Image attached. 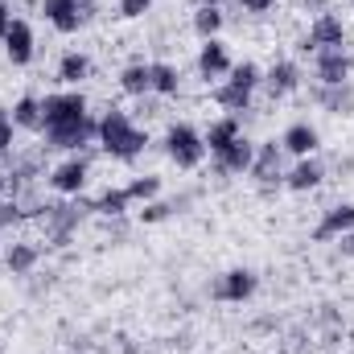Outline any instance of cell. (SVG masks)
Here are the masks:
<instances>
[{
  "label": "cell",
  "instance_id": "7a4b0ae2",
  "mask_svg": "<svg viewBox=\"0 0 354 354\" xmlns=\"http://www.w3.org/2000/svg\"><path fill=\"white\" fill-rule=\"evenodd\" d=\"M165 153H169V161L177 169H198L202 157H206V140L194 124L181 120V124H169V132H165Z\"/></svg>",
  "mask_w": 354,
  "mask_h": 354
},
{
  "label": "cell",
  "instance_id": "484cf974",
  "mask_svg": "<svg viewBox=\"0 0 354 354\" xmlns=\"http://www.w3.org/2000/svg\"><path fill=\"white\" fill-rule=\"evenodd\" d=\"M128 206H132V198H128V189H124V185H120V189L111 185V189H103V194L91 202V210H95V214H103V218H120Z\"/></svg>",
  "mask_w": 354,
  "mask_h": 354
},
{
  "label": "cell",
  "instance_id": "d6a6232c",
  "mask_svg": "<svg viewBox=\"0 0 354 354\" xmlns=\"http://www.w3.org/2000/svg\"><path fill=\"white\" fill-rule=\"evenodd\" d=\"M153 8V0H120V17L124 21H136V17H145Z\"/></svg>",
  "mask_w": 354,
  "mask_h": 354
},
{
  "label": "cell",
  "instance_id": "7c38bea8",
  "mask_svg": "<svg viewBox=\"0 0 354 354\" xmlns=\"http://www.w3.org/2000/svg\"><path fill=\"white\" fill-rule=\"evenodd\" d=\"M248 174L256 177L264 189H272V185L284 181V149H280V140H264V145L256 149V161H252Z\"/></svg>",
  "mask_w": 354,
  "mask_h": 354
},
{
  "label": "cell",
  "instance_id": "5bb4252c",
  "mask_svg": "<svg viewBox=\"0 0 354 354\" xmlns=\"http://www.w3.org/2000/svg\"><path fill=\"white\" fill-rule=\"evenodd\" d=\"M346 231H354V202H338V206H330L322 214V223L313 227V239L317 243H330V239H338Z\"/></svg>",
  "mask_w": 354,
  "mask_h": 354
},
{
  "label": "cell",
  "instance_id": "52a82bcc",
  "mask_svg": "<svg viewBox=\"0 0 354 354\" xmlns=\"http://www.w3.org/2000/svg\"><path fill=\"white\" fill-rule=\"evenodd\" d=\"M79 218H83V210L79 206H41V227H46V243L50 248H66L71 239H75V231H79Z\"/></svg>",
  "mask_w": 354,
  "mask_h": 354
},
{
  "label": "cell",
  "instance_id": "f1b7e54d",
  "mask_svg": "<svg viewBox=\"0 0 354 354\" xmlns=\"http://www.w3.org/2000/svg\"><path fill=\"white\" fill-rule=\"evenodd\" d=\"M124 189H128V198H132V202H153V198L161 194V177H157V174L132 177V181H128Z\"/></svg>",
  "mask_w": 354,
  "mask_h": 354
},
{
  "label": "cell",
  "instance_id": "74e56055",
  "mask_svg": "<svg viewBox=\"0 0 354 354\" xmlns=\"http://www.w3.org/2000/svg\"><path fill=\"white\" fill-rule=\"evenodd\" d=\"M305 8H313V12H326V0H301Z\"/></svg>",
  "mask_w": 354,
  "mask_h": 354
},
{
  "label": "cell",
  "instance_id": "4dcf8cb0",
  "mask_svg": "<svg viewBox=\"0 0 354 354\" xmlns=\"http://www.w3.org/2000/svg\"><path fill=\"white\" fill-rule=\"evenodd\" d=\"M177 206H185V202H161V198H153V202H145V210H140V223H161V218H169Z\"/></svg>",
  "mask_w": 354,
  "mask_h": 354
},
{
  "label": "cell",
  "instance_id": "6da1fadb",
  "mask_svg": "<svg viewBox=\"0 0 354 354\" xmlns=\"http://www.w3.org/2000/svg\"><path fill=\"white\" fill-rule=\"evenodd\" d=\"M99 145H103V153H107L111 161H136V157L145 153V145H149V132L136 128L128 111L107 107V111L99 115Z\"/></svg>",
  "mask_w": 354,
  "mask_h": 354
},
{
  "label": "cell",
  "instance_id": "8d00e7d4",
  "mask_svg": "<svg viewBox=\"0 0 354 354\" xmlns=\"http://www.w3.org/2000/svg\"><path fill=\"white\" fill-rule=\"evenodd\" d=\"M8 25H12V12H8V4H0V37H4Z\"/></svg>",
  "mask_w": 354,
  "mask_h": 354
},
{
  "label": "cell",
  "instance_id": "83f0119b",
  "mask_svg": "<svg viewBox=\"0 0 354 354\" xmlns=\"http://www.w3.org/2000/svg\"><path fill=\"white\" fill-rule=\"evenodd\" d=\"M218 29H223V8L202 4V8L194 12V33H198L202 41H210V37H218Z\"/></svg>",
  "mask_w": 354,
  "mask_h": 354
},
{
  "label": "cell",
  "instance_id": "ab89813d",
  "mask_svg": "<svg viewBox=\"0 0 354 354\" xmlns=\"http://www.w3.org/2000/svg\"><path fill=\"white\" fill-rule=\"evenodd\" d=\"M0 4H4V0H0Z\"/></svg>",
  "mask_w": 354,
  "mask_h": 354
},
{
  "label": "cell",
  "instance_id": "d6986e66",
  "mask_svg": "<svg viewBox=\"0 0 354 354\" xmlns=\"http://www.w3.org/2000/svg\"><path fill=\"white\" fill-rule=\"evenodd\" d=\"M243 136V124H239V115H218V120H210V128L202 132V140H206V153L214 157V153H223L231 140H239Z\"/></svg>",
  "mask_w": 354,
  "mask_h": 354
},
{
  "label": "cell",
  "instance_id": "ac0fdd59",
  "mask_svg": "<svg viewBox=\"0 0 354 354\" xmlns=\"http://www.w3.org/2000/svg\"><path fill=\"white\" fill-rule=\"evenodd\" d=\"M264 87L272 99H284V95H292V91L301 87V66L297 62H288V58H280V62H272L264 71Z\"/></svg>",
  "mask_w": 354,
  "mask_h": 354
},
{
  "label": "cell",
  "instance_id": "f546056e",
  "mask_svg": "<svg viewBox=\"0 0 354 354\" xmlns=\"http://www.w3.org/2000/svg\"><path fill=\"white\" fill-rule=\"evenodd\" d=\"M231 83H239V87H248V91H256V87H264V71L256 66V62H235L231 66V75H227Z\"/></svg>",
  "mask_w": 354,
  "mask_h": 354
},
{
  "label": "cell",
  "instance_id": "4fadbf2b",
  "mask_svg": "<svg viewBox=\"0 0 354 354\" xmlns=\"http://www.w3.org/2000/svg\"><path fill=\"white\" fill-rule=\"evenodd\" d=\"M317 145H322V132H317L309 120L288 124V128H284V136H280V149H284V153H292V157H313V153H317Z\"/></svg>",
  "mask_w": 354,
  "mask_h": 354
},
{
  "label": "cell",
  "instance_id": "d4e9b609",
  "mask_svg": "<svg viewBox=\"0 0 354 354\" xmlns=\"http://www.w3.org/2000/svg\"><path fill=\"white\" fill-rule=\"evenodd\" d=\"M87 75H91V58L83 54V50H71V54H62V62H58V79H62L66 87H79Z\"/></svg>",
  "mask_w": 354,
  "mask_h": 354
},
{
  "label": "cell",
  "instance_id": "1f68e13d",
  "mask_svg": "<svg viewBox=\"0 0 354 354\" xmlns=\"http://www.w3.org/2000/svg\"><path fill=\"white\" fill-rule=\"evenodd\" d=\"M12 132H17V124H12V115L0 107V157L12 153Z\"/></svg>",
  "mask_w": 354,
  "mask_h": 354
},
{
  "label": "cell",
  "instance_id": "d590c367",
  "mask_svg": "<svg viewBox=\"0 0 354 354\" xmlns=\"http://www.w3.org/2000/svg\"><path fill=\"white\" fill-rule=\"evenodd\" d=\"M338 248H342V256H354V231L338 235Z\"/></svg>",
  "mask_w": 354,
  "mask_h": 354
},
{
  "label": "cell",
  "instance_id": "8992f818",
  "mask_svg": "<svg viewBox=\"0 0 354 354\" xmlns=\"http://www.w3.org/2000/svg\"><path fill=\"white\" fill-rule=\"evenodd\" d=\"M91 0H41V17L58 29V33H79L91 21Z\"/></svg>",
  "mask_w": 354,
  "mask_h": 354
},
{
  "label": "cell",
  "instance_id": "60d3db41",
  "mask_svg": "<svg viewBox=\"0 0 354 354\" xmlns=\"http://www.w3.org/2000/svg\"><path fill=\"white\" fill-rule=\"evenodd\" d=\"M351 4H354V0H351Z\"/></svg>",
  "mask_w": 354,
  "mask_h": 354
},
{
  "label": "cell",
  "instance_id": "9a60e30c",
  "mask_svg": "<svg viewBox=\"0 0 354 354\" xmlns=\"http://www.w3.org/2000/svg\"><path fill=\"white\" fill-rule=\"evenodd\" d=\"M231 54H227V46L218 41V37H210V41H202V50H198V75L210 83V79H223V75H231Z\"/></svg>",
  "mask_w": 354,
  "mask_h": 354
},
{
  "label": "cell",
  "instance_id": "5b68a950",
  "mask_svg": "<svg viewBox=\"0 0 354 354\" xmlns=\"http://www.w3.org/2000/svg\"><path fill=\"white\" fill-rule=\"evenodd\" d=\"M342 46H346V25H342V17H334V12H317V17L309 21V33H305V41H301V54L342 50Z\"/></svg>",
  "mask_w": 354,
  "mask_h": 354
},
{
  "label": "cell",
  "instance_id": "e0dca14e",
  "mask_svg": "<svg viewBox=\"0 0 354 354\" xmlns=\"http://www.w3.org/2000/svg\"><path fill=\"white\" fill-rule=\"evenodd\" d=\"M326 181V165L317 161V157H297V165L284 174V185L292 189V194H309V189H317Z\"/></svg>",
  "mask_w": 354,
  "mask_h": 354
},
{
  "label": "cell",
  "instance_id": "cb8c5ba5",
  "mask_svg": "<svg viewBox=\"0 0 354 354\" xmlns=\"http://www.w3.org/2000/svg\"><path fill=\"white\" fill-rule=\"evenodd\" d=\"M37 260H41V252H37L33 243H12V248L4 252V268H8L12 276H29V272L37 268Z\"/></svg>",
  "mask_w": 354,
  "mask_h": 354
},
{
  "label": "cell",
  "instance_id": "277c9868",
  "mask_svg": "<svg viewBox=\"0 0 354 354\" xmlns=\"http://www.w3.org/2000/svg\"><path fill=\"white\" fill-rule=\"evenodd\" d=\"M256 288H260V276H256L252 268H227V272L210 284V297L223 301V305H243V301L256 297Z\"/></svg>",
  "mask_w": 354,
  "mask_h": 354
},
{
  "label": "cell",
  "instance_id": "44dd1931",
  "mask_svg": "<svg viewBox=\"0 0 354 354\" xmlns=\"http://www.w3.org/2000/svg\"><path fill=\"white\" fill-rule=\"evenodd\" d=\"M120 91H124V95H136V99L153 95V75H149V62H128V66L120 71Z\"/></svg>",
  "mask_w": 354,
  "mask_h": 354
},
{
  "label": "cell",
  "instance_id": "2e32d148",
  "mask_svg": "<svg viewBox=\"0 0 354 354\" xmlns=\"http://www.w3.org/2000/svg\"><path fill=\"white\" fill-rule=\"evenodd\" d=\"M252 161H256V145H252L248 136H239V140H231L223 153H214V169H218V174H248Z\"/></svg>",
  "mask_w": 354,
  "mask_h": 354
},
{
  "label": "cell",
  "instance_id": "e575fe53",
  "mask_svg": "<svg viewBox=\"0 0 354 354\" xmlns=\"http://www.w3.org/2000/svg\"><path fill=\"white\" fill-rule=\"evenodd\" d=\"M239 4H243L248 12H268V8H272L276 0H239Z\"/></svg>",
  "mask_w": 354,
  "mask_h": 354
},
{
  "label": "cell",
  "instance_id": "836d02e7",
  "mask_svg": "<svg viewBox=\"0 0 354 354\" xmlns=\"http://www.w3.org/2000/svg\"><path fill=\"white\" fill-rule=\"evenodd\" d=\"M21 218V202L17 198H0V227H12Z\"/></svg>",
  "mask_w": 354,
  "mask_h": 354
},
{
  "label": "cell",
  "instance_id": "9c48e42d",
  "mask_svg": "<svg viewBox=\"0 0 354 354\" xmlns=\"http://www.w3.org/2000/svg\"><path fill=\"white\" fill-rule=\"evenodd\" d=\"M351 71H354V58L351 50H317L313 54V75L322 87H338V83H351Z\"/></svg>",
  "mask_w": 354,
  "mask_h": 354
},
{
  "label": "cell",
  "instance_id": "3957f363",
  "mask_svg": "<svg viewBox=\"0 0 354 354\" xmlns=\"http://www.w3.org/2000/svg\"><path fill=\"white\" fill-rule=\"evenodd\" d=\"M87 115V95L83 91H58L41 99V132L46 128H62V124H79Z\"/></svg>",
  "mask_w": 354,
  "mask_h": 354
},
{
  "label": "cell",
  "instance_id": "603a6c76",
  "mask_svg": "<svg viewBox=\"0 0 354 354\" xmlns=\"http://www.w3.org/2000/svg\"><path fill=\"white\" fill-rule=\"evenodd\" d=\"M12 124L17 128H29V132H41V99L37 95H21L17 103H12Z\"/></svg>",
  "mask_w": 354,
  "mask_h": 354
},
{
  "label": "cell",
  "instance_id": "4316f807",
  "mask_svg": "<svg viewBox=\"0 0 354 354\" xmlns=\"http://www.w3.org/2000/svg\"><path fill=\"white\" fill-rule=\"evenodd\" d=\"M149 75H153V95H177L181 91V71L174 62H149Z\"/></svg>",
  "mask_w": 354,
  "mask_h": 354
},
{
  "label": "cell",
  "instance_id": "30bf717a",
  "mask_svg": "<svg viewBox=\"0 0 354 354\" xmlns=\"http://www.w3.org/2000/svg\"><path fill=\"white\" fill-rule=\"evenodd\" d=\"M87 174H91V161L87 157H79V153H71L62 165H54L50 169V189H58V194H66V198H75V194H83V185H87Z\"/></svg>",
  "mask_w": 354,
  "mask_h": 354
},
{
  "label": "cell",
  "instance_id": "ba28073f",
  "mask_svg": "<svg viewBox=\"0 0 354 354\" xmlns=\"http://www.w3.org/2000/svg\"><path fill=\"white\" fill-rule=\"evenodd\" d=\"M91 140H99V120H91V115H83L79 124L46 128V149H58V153H79Z\"/></svg>",
  "mask_w": 354,
  "mask_h": 354
},
{
  "label": "cell",
  "instance_id": "f35d334b",
  "mask_svg": "<svg viewBox=\"0 0 354 354\" xmlns=\"http://www.w3.org/2000/svg\"><path fill=\"white\" fill-rule=\"evenodd\" d=\"M202 4H214V8H223V0H202Z\"/></svg>",
  "mask_w": 354,
  "mask_h": 354
},
{
  "label": "cell",
  "instance_id": "8fae6325",
  "mask_svg": "<svg viewBox=\"0 0 354 354\" xmlns=\"http://www.w3.org/2000/svg\"><path fill=\"white\" fill-rule=\"evenodd\" d=\"M0 41H4V58L12 66H29L33 54H37V37H33V25L29 21H12Z\"/></svg>",
  "mask_w": 354,
  "mask_h": 354
},
{
  "label": "cell",
  "instance_id": "ffe728a7",
  "mask_svg": "<svg viewBox=\"0 0 354 354\" xmlns=\"http://www.w3.org/2000/svg\"><path fill=\"white\" fill-rule=\"evenodd\" d=\"M313 99H317L326 111H334V115H351L354 111V87L351 83H338V87H322V83H317Z\"/></svg>",
  "mask_w": 354,
  "mask_h": 354
},
{
  "label": "cell",
  "instance_id": "7402d4cb",
  "mask_svg": "<svg viewBox=\"0 0 354 354\" xmlns=\"http://www.w3.org/2000/svg\"><path fill=\"white\" fill-rule=\"evenodd\" d=\"M252 95H256V91L239 87V83H231V79H227V83H218V87L210 91V99H214L218 107H227L231 115H235V111H248V107H252Z\"/></svg>",
  "mask_w": 354,
  "mask_h": 354
}]
</instances>
